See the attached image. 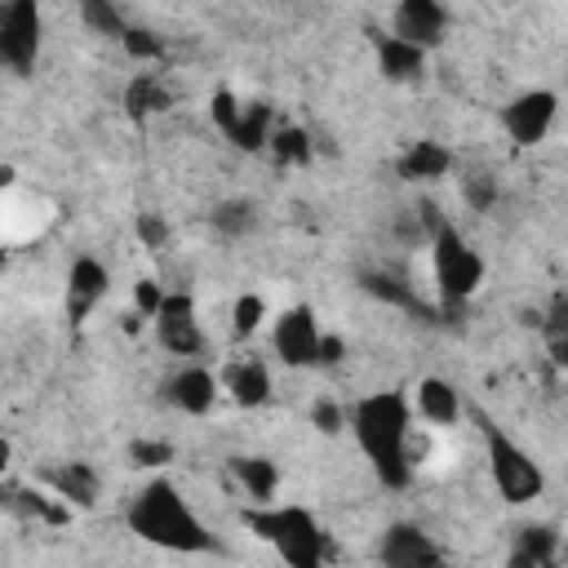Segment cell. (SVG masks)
Listing matches in <instances>:
<instances>
[{"label":"cell","instance_id":"1","mask_svg":"<svg viewBox=\"0 0 568 568\" xmlns=\"http://www.w3.org/2000/svg\"><path fill=\"white\" fill-rule=\"evenodd\" d=\"M124 524L146 546H160L173 555H217L222 550V541L204 528V519L195 515V506L182 497V488L173 479L142 484L124 506Z\"/></svg>","mask_w":568,"mask_h":568},{"label":"cell","instance_id":"2","mask_svg":"<svg viewBox=\"0 0 568 568\" xmlns=\"http://www.w3.org/2000/svg\"><path fill=\"white\" fill-rule=\"evenodd\" d=\"M413 408L404 390H373L364 399H355L346 426L355 430V444L364 448L373 475L382 488H408L413 479V462H408V426Z\"/></svg>","mask_w":568,"mask_h":568},{"label":"cell","instance_id":"3","mask_svg":"<svg viewBox=\"0 0 568 568\" xmlns=\"http://www.w3.org/2000/svg\"><path fill=\"white\" fill-rule=\"evenodd\" d=\"M244 524L288 564V568H324V528L306 506L293 501H271V506H248Z\"/></svg>","mask_w":568,"mask_h":568},{"label":"cell","instance_id":"4","mask_svg":"<svg viewBox=\"0 0 568 568\" xmlns=\"http://www.w3.org/2000/svg\"><path fill=\"white\" fill-rule=\"evenodd\" d=\"M430 271H435V293L448 315H457L484 284V257L453 222H439L430 231Z\"/></svg>","mask_w":568,"mask_h":568},{"label":"cell","instance_id":"5","mask_svg":"<svg viewBox=\"0 0 568 568\" xmlns=\"http://www.w3.org/2000/svg\"><path fill=\"white\" fill-rule=\"evenodd\" d=\"M475 426H479V439H484V453H488V470H493V484L497 493L510 501V506H528L546 493V470L532 462L528 448H519L493 417H484L475 408Z\"/></svg>","mask_w":568,"mask_h":568},{"label":"cell","instance_id":"6","mask_svg":"<svg viewBox=\"0 0 568 568\" xmlns=\"http://www.w3.org/2000/svg\"><path fill=\"white\" fill-rule=\"evenodd\" d=\"M40 36H44V22L31 0L4 4L0 9V67L13 75H27L40 58Z\"/></svg>","mask_w":568,"mask_h":568},{"label":"cell","instance_id":"7","mask_svg":"<svg viewBox=\"0 0 568 568\" xmlns=\"http://www.w3.org/2000/svg\"><path fill=\"white\" fill-rule=\"evenodd\" d=\"M559 115V93L555 89H524L501 106V129L510 133L515 146H537Z\"/></svg>","mask_w":568,"mask_h":568},{"label":"cell","instance_id":"8","mask_svg":"<svg viewBox=\"0 0 568 568\" xmlns=\"http://www.w3.org/2000/svg\"><path fill=\"white\" fill-rule=\"evenodd\" d=\"M320 320H315V311L306 306V302H297V306H284L280 315H275V324H271V346H275V355L288 364V368H315V351H320Z\"/></svg>","mask_w":568,"mask_h":568},{"label":"cell","instance_id":"9","mask_svg":"<svg viewBox=\"0 0 568 568\" xmlns=\"http://www.w3.org/2000/svg\"><path fill=\"white\" fill-rule=\"evenodd\" d=\"M151 324H155V342L169 355H200L204 351V333H200V315H195L191 293H164Z\"/></svg>","mask_w":568,"mask_h":568},{"label":"cell","instance_id":"10","mask_svg":"<svg viewBox=\"0 0 568 568\" xmlns=\"http://www.w3.org/2000/svg\"><path fill=\"white\" fill-rule=\"evenodd\" d=\"M390 36L413 44V49H422V53H430L448 36V9L439 0H404L390 13Z\"/></svg>","mask_w":568,"mask_h":568},{"label":"cell","instance_id":"11","mask_svg":"<svg viewBox=\"0 0 568 568\" xmlns=\"http://www.w3.org/2000/svg\"><path fill=\"white\" fill-rule=\"evenodd\" d=\"M382 568H444L439 546L417 528V524H390L377 541Z\"/></svg>","mask_w":568,"mask_h":568},{"label":"cell","instance_id":"12","mask_svg":"<svg viewBox=\"0 0 568 568\" xmlns=\"http://www.w3.org/2000/svg\"><path fill=\"white\" fill-rule=\"evenodd\" d=\"M106 288H111L106 266H102L98 257L80 253V257L71 262V271H67V320H71V324H84L89 311L106 297Z\"/></svg>","mask_w":568,"mask_h":568},{"label":"cell","instance_id":"13","mask_svg":"<svg viewBox=\"0 0 568 568\" xmlns=\"http://www.w3.org/2000/svg\"><path fill=\"white\" fill-rule=\"evenodd\" d=\"M164 399L186 417H204L217 404V377L200 364H186L164 382Z\"/></svg>","mask_w":568,"mask_h":568},{"label":"cell","instance_id":"14","mask_svg":"<svg viewBox=\"0 0 568 568\" xmlns=\"http://www.w3.org/2000/svg\"><path fill=\"white\" fill-rule=\"evenodd\" d=\"M413 404H417V413H422L426 422H435V426H453V422H462V413H466L462 390H457L448 377H422V382L413 386Z\"/></svg>","mask_w":568,"mask_h":568},{"label":"cell","instance_id":"15","mask_svg":"<svg viewBox=\"0 0 568 568\" xmlns=\"http://www.w3.org/2000/svg\"><path fill=\"white\" fill-rule=\"evenodd\" d=\"M44 484L53 488L58 501H67L75 510H89L98 501V470L89 462H62V466L44 470Z\"/></svg>","mask_w":568,"mask_h":568},{"label":"cell","instance_id":"16","mask_svg":"<svg viewBox=\"0 0 568 568\" xmlns=\"http://www.w3.org/2000/svg\"><path fill=\"white\" fill-rule=\"evenodd\" d=\"M373 53H377V71H382L390 84H408V80H417L422 67H426V53L413 49V44H404V40H395L390 31H373Z\"/></svg>","mask_w":568,"mask_h":568},{"label":"cell","instance_id":"17","mask_svg":"<svg viewBox=\"0 0 568 568\" xmlns=\"http://www.w3.org/2000/svg\"><path fill=\"white\" fill-rule=\"evenodd\" d=\"M231 475L240 484V493L253 501V506H271L275 501V488H280V466L262 453H244V457H231Z\"/></svg>","mask_w":568,"mask_h":568},{"label":"cell","instance_id":"18","mask_svg":"<svg viewBox=\"0 0 568 568\" xmlns=\"http://www.w3.org/2000/svg\"><path fill=\"white\" fill-rule=\"evenodd\" d=\"M448 173H453V151H448L444 142L422 138V142H413V146L399 155V178H404V182H439V178H448Z\"/></svg>","mask_w":568,"mask_h":568},{"label":"cell","instance_id":"19","mask_svg":"<svg viewBox=\"0 0 568 568\" xmlns=\"http://www.w3.org/2000/svg\"><path fill=\"white\" fill-rule=\"evenodd\" d=\"M559 555V532L550 524H524L510 546V568H550Z\"/></svg>","mask_w":568,"mask_h":568},{"label":"cell","instance_id":"20","mask_svg":"<svg viewBox=\"0 0 568 568\" xmlns=\"http://www.w3.org/2000/svg\"><path fill=\"white\" fill-rule=\"evenodd\" d=\"M226 390L240 408H262L271 399V373L262 359H240L226 368Z\"/></svg>","mask_w":568,"mask_h":568},{"label":"cell","instance_id":"21","mask_svg":"<svg viewBox=\"0 0 568 568\" xmlns=\"http://www.w3.org/2000/svg\"><path fill=\"white\" fill-rule=\"evenodd\" d=\"M160 111H169V89L160 84V75L138 71V75L124 84V115H129L133 124H146V120L160 115Z\"/></svg>","mask_w":568,"mask_h":568},{"label":"cell","instance_id":"22","mask_svg":"<svg viewBox=\"0 0 568 568\" xmlns=\"http://www.w3.org/2000/svg\"><path fill=\"white\" fill-rule=\"evenodd\" d=\"M271 133H275L271 106H266V102H244V106H240V124L231 129V142H235L240 151H266Z\"/></svg>","mask_w":568,"mask_h":568},{"label":"cell","instance_id":"23","mask_svg":"<svg viewBox=\"0 0 568 568\" xmlns=\"http://www.w3.org/2000/svg\"><path fill=\"white\" fill-rule=\"evenodd\" d=\"M209 222H213V231H217V235L240 240V235H248V231L257 226V204H253V200H244V195L222 200V204H213Z\"/></svg>","mask_w":568,"mask_h":568},{"label":"cell","instance_id":"24","mask_svg":"<svg viewBox=\"0 0 568 568\" xmlns=\"http://www.w3.org/2000/svg\"><path fill=\"white\" fill-rule=\"evenodd\" d=\"M266 146L275 151L280 164H306V160H311V138H306V129H297V124H275V133H271Z\"/></svg>","mask_w":568,"mask_h":568},{"label":"cell","instance_id":"25","mask_svg":"<svg viewBox=\"0 0 568 568\" xmlns=\"http://www.w3.org/2000/svg\"><path fill=\"white\" fill-rule=\"evenodd\" d=\"M120 44H124V53H129L133 62H155V58H164V36L151 31V27H138V22L124 27Z\"/></svg>","mask_w":568,"mask_h":568},{"label":"cell","instance_id":"26","mask_svg":"<svg viewBox=\"0 0 568 568\" xmlns=\"http://www.w3.org/2000/svg\"><path fill=\"white\" fill-rule=\"evenodd\" d=\"M80 18H84L98 36H115V40H120V36H124V27H129V18H124L111 0H84V4H80Z\"/></svg>","mask_w":568,"mask_h":568},{"label":"cell","instance_id":"27","mask_svg":"<svg viewBox=\"0 0 568 568\" xmlns=\"http://www.w3.org/2000/svg\"><path fill=\"white\" fill-rule=\"evenodd\" d=\"M262 320H266L262 293H240L235 306H231V333H235V337H253V333L262 328Z\"/></svg>","mask_w":568,"mask_h":568},{"label":"cell","instance_id":"28","mask_svg":"<svg viewBox=\"0 0 568 568\" xmlns=\"http://www.w3.org/2000/svg\"><path fill=\"white\" fill-rule=\"evenodd\" d=\"M373 297H382V302H390V306H404V311H413L417 306V297H413V288H404V280H395V275H382V271H368L364 280H359Z\"/></svg>","mask_w":568,"mask_h":568},{"label":"cell","instance_id":"29","mask_svg":"<svg viewBox=\"0 0 568 568\" xmlns=\"http://www.w3.org/2000/svg\"><path fill=\"white\" fill-rule=\"evenodd\" d=\"M546 342H550L555 359L564 364V351H568V297H564V293H555V302H550V315H546Z\"/></svg>","mask_w":568,"mask_h":568},{"label":"cell","instance_id":"30","mask_svg":"<svg viewBox=\"0 0 568 568\" xmlns=\"http://www.w3.org/2000/svg\"><path fill=\"white\" fill-rule=\"evenodd\" d=\"M173 457H178V448L169 439H133L129 444V462L133 466H151L155 470V466H169Z\"/></svg>","mask_w":568,"mask_h":568},{"label":"cell","instance_id":"31","mask_svg":"<svg viewBox=\"0 0 568 568\" xmlns=\"http://www.w3.org/2000/svg\"><path fill=\"white\" fill-rule=\"evenodd\" d=\"M462 195H466V204H470L475 213H488V209L497 204V178H488V173H470V178L462 182Z\"/></svg>","mask_w":568,"mask_h":568},{"label":"cell","instance_id":"32","mask_svg":"<svg viewBox=\"0 0 568 568\" xmlns=\"http://www.w3.org/2000/svg\"><path fill=\"white\" fill-rule=\"evenodd\" d=\"M240 106H244V102H240L231 89H217V93L209 98V115H213V124H217L226 138H231V129L240 124Z\"/></svg>","mask_w":568,"mask_h":568},{"label":"cell","instance_id":"33","mask_svg":"<svg viewBox=\"0 0 568 568\" xmlns=\"http://www.w3.org/2000/svg\"><path fill=\"white\" fill-rule=\"evenodd\" d=\"M138 240L160 253V248L169 244V222H164L160 213H142V217H138Z\"/></svg>","mask_w":568,"mask_h":568},{"label":"cell","instance_id":"34","mask_svg":"<svg viewBox=\"0 0 568 568\" xmlns=\"http://www.w3.org/2000/svg\"><path fill=\"white\" fill-rule=\"evenodd\" d=\"M311 422H315L324 435H342V426H346V413H342L333 399H315V404H311Z\"/></svg>","mask_w":568,"mask_h":568},{"label":"cell","instance_id":"35","mask_svg":"<svg viewBox=\"0 0 568 568\" xmlns=\"http://www.w3.org/2000/svg\"><path fill=\"white\" fill-rule=\"evenodd\" d=\"M160 302H164V288H160L155 280H138V284H133V306H138L146 320H155Z\"/></svg>","mask_w":568,"mask_h":568},{"label":"cell","instance_id":"36","mask_svg":"<svg viewBox=\"0 0 568 568\" xmlns=\"http://www.w3.org/2000/svg\"><path fill=\"white\" fill-rule=\"evenodd\" d=\"M346 359V342L337 333H320V351H315V368H337Z\"/></svg>","mask_w":568,"mask_h":568},{"label":"cell","instance_id":"37","mask_svg":"<svg viewBox=\"0 0 568 568\" xmlns=\"http://www.w3.org/2000/svg\"><path fill=\"white\" fill-rule=\"evenodd\" d=\"M9 462H13V448H9V439H4V435H0V475H4V470H9Z\"/></svg>","mask_w":568,"mask_h":568},{"label":"cell","instance_id":"38","mask_svg":"<svg viewBox=\"0 0 568 568\" xmlns=\"http://www.w3.org/2000/svg\"><path fill=\"white\" fill-rule=\"evenodd\" d=\"M4 266H9V253H4V248H0V271H4Z\"/></svg>","mask_w":568,"mask_h":568}]
</instances>
